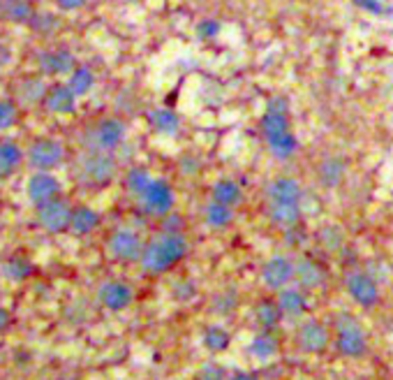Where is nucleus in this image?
<instances>
[{"instance_id": "nucleus-1", "label": "nucleus", "mask_w": 393, "mask_h": 380, "mask_svg": "<svg viewBox=\"0 0 393 380\" xmlns=\"http://www.w3.org/2000/svg\"><path fill=\"white\" fill-rule=\"evenodd\" d=\"M188 253V239L183 232H160L144 246L139 265L146 274H164L174 265H179Z\"/></svg>"}, {"instance_id": "nucleus-2", "label": "nucleus", "mask_w": 393, "mask_h": 380, "mask_svg": "<svg viewBox=\"0 0 393 380\" xmlns=\"http://www.w3.org/2000/svg\"><path fill=\"white\" fill-rule=\"evenodd\" d=\"M116 170L118 165L114 160V153L88 151L79 163V179L90 188H105L114 181Z\"/></svg>"}, {"instance_id": "nucleus-3", "label": "nucleus", "mask_w": 393, "mask_h": 380, "mask_svg": "<svg viewBox=\"0 0 393 380\" xmlns=\"http://www.w3.org/2000/svg\"><path fill=\"white\" fill-rule=\"evenodd\" d=\"M26 160L35 172H51L65 160V146L53 137H37L28 146Z\"/></svg>"}, {"instance_id": "nucleus-4", "label": "nucleus", "mask_w": 393, "mask_h": 380, "mask_svg": "<svg viewBox=\"0 0 393 380\" xmlns=\"http://www.w3.org/2000/svg\"><path fill=\"white\" fill-rule=\"evenodd\" d=\"M174 204H176L174 185L167 179H153L146 192L139 197V207L144 209V213L157 218H164L167 213H172Z\"/></svg>"}, {"instance_id": "nucleus-5", "label": "nucleus", "mask_w": 393, "mask_h": 380, "mask_svg": "<svg viewBox=\"0 0 393 380\" xmlns=\"http://www.w3.org/2000/svg\"><path fill=\"white\" fill-rule=\"evenodd\" d=\"M125 135H127V128L120 118H114V116L102 118L90 130V151L114 153L125 142Z\"/></svg>"}, {"instance_id": "nucleus-6", "label": "nucleus", "mask_w": 393, "mask_h": 380, "mask_svg": "<svg viewBox=\"0 0 393 380\" xmlns=\"http://www.w3.org/2000/svg\"><path fill=\"white\" fill-rule=\"evenodd\" d=\"M335 329H338V350L345 357H361L368 348L366 334H363L361 324L357 322V318L342 313L335 320Z\"/></svg>"}, {"instance_id": "nucleus-7", "label": "nucleus", "mask_w": 393, "mask_h": 380, "mask_svg": "<svg viewBox=\"0 0 393 380\" xmlns=\"http://www.w3.org/2000/svg\"><path fill=\"white\" fill-rule=\"evenodd\" d=\"M61 181L56 179L51 172H35L28 176L26 181V197L31 200V204L37 207H44L53 200L61 197Z\"/></svg>"}, {"instance_id": "nucleus-8", "label": "nucleus", "mask_w": 393, "mask_h": 380, "mask_svg": "<svg viewBox=\"0 0 393 380\" xmlns=\"http://www.w3.org/2000/svg\"><path fill=\"white\" fill-rule=\"evenodd\" d=\"M144 246H146L144 239L135 230H127V227H120L109 237V253L118 262H139L144 253Z\"/></svg>"}, {"instance_id": "nucleus-9", "label": "nucleus", "mask_w": 393, "mask_h": 380, "mask_svg": "<svg viewBox=\"0 0 393 380\" xmlns=\"http://www.w3.org/2000/svg\"><path fill=\"white\" fill-rule=\"evenodd\" d=\"M70 220H72V207L61 197L44 204V207H37V222L49 235H63V232H68Z\"/></svg>"}, {"instance_id": "nucleus-10", "label": "nucleus", "mask_w": 393, "mask_h": 380, "mask_svg": "<svg viewBox=\"0 0 393 380\" xmlns=\"http://www.w3.org/2000/svg\"><path fill=\"white\" fill-rule=\"evenodd\" d=\"M294 272H296V262H292L285 255H273L261 267V281H264L268 290L280 292L294 281Z\"/></svg>"}, {"instance_id": "nucleus-11", "label": "nucleus", "mask_w": 393, "mask_h": 380, "mask_svg": "<svg viewBox=\"0 0 393 380\" xmlns=\"http://www.w3.org/2000/svg\"><path fill=\"white\" fill-rule=\"evenodd\" d=\"M37 65L46 77H70L72 70L77 68V58L70 49L56 46V49H44L37 53Z\"/></svg>"}, {"instance_id": "nucleus-12", "label": "nucleus", "mask_w": 393, "mask_h": 380, "mask_svg": "<svg viewBox=\"0 0 393 380\" xmlns=\"http://www.w3.org/2000/svg\"><path fill=\"white\" fill-rule=\"evenodd\" d=\"M347 292L354 302L363 309H370V306H375L377 299H379V285L375 281V276H370L366 272H352L347 274Z\"/></svg>"}, {"instance_id": "nucleus-13", "label": "nucleus", "mask_w": 393, "mask_h": 380, "mask_svg": "<svg viewBox=\"0 0 393 380\" xmlns=\"http://www.w3.org/2000/svg\"><path fill=\"white\" fill-rule=\"evenodd\" d=\"M77 96H74V91L68 86V83H51L49 91H46L44 96V109L51 111L56 116H68L72 114L74 109H77Z\"/></svg>"}, {"instance_id": "nucleus-14", "label": "nucleus", "mask_w": 393, "mask_h": 380, "mask_svg": "<svg viewBox=\"0 0 393 380\" xmlns=\"http://www.w3.org/2000/svg\"><path fill=\"white\" fill-rule=\"evenodd\" d=\"M296 343L303 352H310V355H317V352H324L326 346H329V332L322 322L317 320H308L298 327L296 334Z\"/></svg>"}, {"instance_id": "nucleus-15", "label": "nucleus", "mask_w": 393, "mask_h": 380, "mask_svg": "<svg viewBox=\"0 0 393 380\" xmlns=\"http://www.w3.org/2000/svg\"><path fill=\"white\" fill-rule=\"evenodd\" d=\"M98 299L109 311H123L132 304V287L120 281H107L100 285Z\"/></svg>"}, {"instance_id": "nucleus-16", "label": "nucleus", "mask_w": 393, "mask_h": 380, "mask_svg": "<svg viewBox=\"0 0 393 380\" xmlns=\"http://www.w3.org/2000/svg\"><path fill=\"white\" fill-rule=\"evenodd\" d=\"M301 202H268V220L280 230H292L301 222Z\"/></svg>"}, {"instance_id": "nucleus-17", "label": "nucleus", "mask_w": 393, "mask_h": 380, "mask_svg": "<svg viewBox=\"0 0 393 380\" xmlns=\"http://www.w3.org/2000/svg\"><path fill=\"white\" fill-rule=\"evenodd\" d=\"M268 202H303V185L292 176H276L266 185Z\"/></svg>"}, {"instance_id": "nucleus-18", "label": "nucleus", "mask_w": 393, "mask_h": 380, "mask_svg": "<svg viewBox=\"0 0 393 380\" xmlns=\"http://www.w3.org/2000/svg\"><path fill=\"white\" fill-rule=\"evenodd\" d=\"M26 160V151L12 139H0V179H7Z\"/></svg>"}, {"instance_id": "nucleus-19", "label": "nucleus", "mask_w": 393, "mask_h": 380, "mask_svg": "<svg viewBox=\"0 0 393 380\" xmlns=\"http://www.w3.org/2000/svg\"><path fill=\"white\" fill-rule=\"evenodd\" d=\"M345 172H347V165H345L340 158H335V155L324 158V160L317 165V179H320V183L324 185L326 190L338 188V185L342 183V179H345Z\"/></svg>"}, {"instance_id": "nucleus-20", "label": "nucleus", "mask_w": 393, "mask_h": 380, "mask_svg": "<svg viewBox=\"0 0 393 380\" xmlns=\"http://www.w3.org/2000/svg\"><path fill=\"white\" fill-rule=\"evenodd\" d=\"M100 225V213L95 209L86 207V204H79V207L72 209V220H70V232L77 237H86L93 235Z\"/></svg>"}, {"instance_id": "nucleus-21", "label": "nucleus", "mask_w": 393, "mask_h": 380, "mask_svg": "<svg viewBox=\"0 0 393 380\" xmlns=\"http://www.w3.org/2000/svg\"><path fill=\"white\" fill-rule=\"evenodd\" d=\"M148 125H151L157 135L174 137L181 130V116L176 114L172 107H160L148 114Z\"/></svg>"}, {"instance_id": "nucleus-22", "label": "nucleus", "mask_w": 393, "mask_h": 380, "mask_svg": "<svg viewBox=\"0 0 393 380\" xmlns=\"http://www.w3.org/2000/svg\"><path fill=\"white\" fill-rule=\"evenodd\" d=\"M46 91H49V86L44 83V79L33 77V74L16 83V98L23 105H40V102H44Z\"/></svg>"}, {"instance_id": "nucleus-23", "label": "nucleus", "mask_w": 393, "mask_h": 380, "mask_svg": "<svg viewBox=\"0 0 393 380\" xmlns=\"http://www.w3.org/2000/svg\"><path fill=\"white\" fill-rule=\"evenodd\" d=\"M211 200L224 204V207H239L243 200V188L241 183H236L234 179H220L213 183L211 188Z\"/></svg>"}, {"instance_id": "nucleus-24", "label": "nucleus", "mask_w": 393, "mask_h": 380, "mask_svg": "<svg viewBox=\"0 0 393 380\" xmlns=\"http://www.w3.org/2000/svg\"><path fill=\"white\" fill-rule=\"evenodd\" d=\"M266 146L276 160L285 163V160H292V158L298 153V137L289 130V133H283L273 139H266Z\"/></svg>"}, {"instance_id": "nucleus-25", "label": "nucleus", "mask_w": 393, "mask_h": 380, "mask_svg": "<svg viewBox=\"0 0 393 380\" xmlns=\"http://www.w3.org/2000/svg\"><path fill=\"white\" fill-rule=\"evenodd\" d=\"M204 220L211 230H227L234 222V209L211 200L204 204Z\"/></svg>"}, {"instance_id": "nucleus-26", "label": "nucleus", "mask_w": 393, "mask_h": 380, "mask_svg": "<svg viewBox=\"0 0 393 380\" xmlns=\"http://www.w3.org/2000/svg\"><path fill=\"white\" fill-rule=\"evenodd\" d=\"M294 281L301 287H305V290H313V287L324 283V272H322V267L315 262V260H298L296 272H294Z\"/></svg>"}, {"instance_id": "nucleus-27", "label": "nucleus", "mask_w": 393, "mask_h": 380, "mask_svg": "<svg viewBox=\"0 0 393 380\" xmlns=\"http://www.w3.org/2000/svg\"><path fill=\"white\" fill-rule=\"evenodd\" d=\"M278 306L283 315H289V318H301L308 309V302H305V294L298 292V290H292V287H285V290H280L278 294Z\"/></svg>"}, {"instance_id": "nucleus-28", "label": "nucleus", "mask_w": 393, "mask_h": 380, "mask_svg": "<svg viewBox=\"0 0 393 380\" xmlns=\"http://www.w3.org/2000/svg\"><path fill=\"white\" fill-rule=\"evenodd\" d=\"M259 130L264 139H273L283 133H289L292 130V123H289V114H276V111H264L259 118Z\"/></svg>"}, {"instance_id": "nucleus-29", "label": "nucleus", "mask_w": 393, "mask_h": 380, "mask_svg": "<svg viewBox=\"0 0 393 380\" xmlns=\"http://www.w3.org/2000/svg\"><path fill=\"white\" fill-rule=\"evenodd\" d=\"M68 86L74 91V96L81 98V96H88L95 86V72H93L88 65H77L72 70V74L68 77Z\"/></svg>"}, {"instance_id": "nucleus-30", "label": "nucleus", "mask_w": 393, "mask_h": 380, "mask_svg": "<svg viewBox=\"0 0 393 380\" xmlns=\"http://www.w3.org/2000/svg\"><path fill=\"white\" fill-rule=\"evenodd\" d=\"M3 16L12 24H31L35 16V7L31 0H5Z\"/></svg>"}, {"instance_id": "nucleus-31", "label": "nucleus", "mask_w": 393, "mask_h": 380, "mask_svg": "<svg viewBox=\"0 0 393 380\" xmlns=\"http://www.w3.org/2000/svg\"><path fill=\"white\" fill-rule=\"evenodd\" d=\"M151 181H153V176L148 174V170H144V167H130L125 174V190L132 192L139 200L146 192L148 185H151Z\"/></svg>"}, {"instance_id": "nucleus-32", "label": "nucleus", "mask_w": 393, "mask_h": 380, "mask_svg": "<svg viewBox=\"0 0 393 380\" xmlns=\"http://www.w3.org/2000/svg\"><path fill=\"white\" fill-rule=\"evenodd\" d=\"M229 332L220 327V324H213V327H206L204 329V346L206 350H211V352H224L229 348Z\"/></svg>"}, {"instance_id": "nucleus-33", "label": "nucleus", "mask_w": 393, "mask_h": 380, "mask_svg": "<svg viewBox=\"0 0 393 380\" xmlns=\"http://www.w3.org/2000/svg\"><path fill=\"white\" fill-rule=\"evenodd\" d=\"M280 315H283V311H280L278 302H261L257 306V322L264 329H273L280 322Z\"/></svg>"}, {"instance_id": "nucleus-34", "label": "nucleus", "mask_w": 393, "mask_h": 380, "mask_svg": "<svg viewBox=\"0 0 393 380\" xmlns=\"http://www.w3.org/2000/svg\"><path fill=\"white\" fill-rule=\"evenodd\" d=\"M250 352L257 359H268L278 352V341L271 337V334H259V337H255V341L250 343Z\"/></svg>"}, {"instance_id": "nucleus-35", "label": "nucleus", "mask_w": 393, "mask_h": 380, "mask_svg": "<svg viewBox=\"0 0 393 380\" xmlns=\"http://www.w3.org/2000/svg\"><path fill=\"white\" fill-rule=\"evenodd\" d=\"M3 272H5L7 278H12V281H23V278H28L33 274V265L23 257H12V260H7L5 262Z\"/></svg>"}, {"instance_id": "nucleus-36", "label": "nucleus", "mask_w": 393, "mask_h": 380, "mask_svg": "<svg viewBox=\"0 0 393 380\" xmlns=\"http://www.w3.org/2000/svg\"><path fill=\"white\" fill-rule=\"evenodd\" d=\"M19 120V107L14 100L0 98V130L14 128Z\"/></svg>"}, {"instance_id": "nucleus-37", "label": "nucleus", "mask_w": 393, "mask_h": 380, "mask_svg": "<svg viewBox=\"0 0 393 380\" xmlns=\"http://www.w3.org/2000/svg\"><path fill=\"white\" fill-rule=\"evenodd\" d=\"M33 28L35 33L40 35H49L56 31V26H58V21H56L53 14H46V12H35V16L31 19V24H28Z\"/></svg>"}, {"instance_id": "nucleus-38", "label": "nucleus", "mask_w": 393, "mask_h": 380, "mask_svg": "<svg viewBox=\"0 0 393 380\" xmlns=\"http://www.w3.org/2000/svg\"><path fill=\"white\" fill-rule=\"evenodd\" d=\"M320 241H322V246H324V248L335 250V248H340V246H342V232L329 222V225H324V227L320 230Z\"/></svg>"}, {"instance_id": "nucleus-39", "label": "nucleus", "mask_w": 393, "mask_h": 380, "mask_svg": "<svg viewBox=\"0 0 393 380\" xmlns=\"http://www.w3.org/2000/svg\"><path fill=\"white\" fill-rule=\"evenodd\" d=\"M220 31H222V26H220V21H215V19H201L199 24H197V37L199 40H215V37L220 35Z\"/></svg>"}, {"instance_id": "nucleus-40", "label": "nucleus", "mask_w": 393, "mask_h": 380, "mask_svg": "<svg viewBox=\"0 0 393 380\" xmlns=\"http://www.w3.org/2000/svg\"><path fill=\"white\" fill-rule=\"evenodd\" d=\"M197 380H227V371L220 364H204L197 374Z\"/></svg>"}, {"instance_id": "nucleus-41", "label": "nucleus", "mask_w": 393, "mask_h": 380, "mask_svg": "<svg viewBox=\"0 0 393 380\" xmlns=\"http://www.w3.org/2000/svg\"><path fill=\"white\" fill-rule=\"evenodd\" d=\"M289 109H292V105H289L287 96H273V98H268V102H266V111H276V114H289Z\"/></svg>"}, {"instance_id": "nucleus-42", "label": "nucleus", "mask_w": 393, "mask_h": 380, "mask_svg": "<svg viewBox=\"0 0 393 380\" xmlns=\"http://www.w3.org/2000/svg\"><path fill=\"white\" fill-rule=\"evenodd\" d=\"M352 3L368 14H375V16L384 14V3H382V0H352Z\"/></svg>"}, {"instance_id": "nucleus-43", "label": "nucleus", "mask_w": 393, "mask_h": 380, "mask_svg": "<svg viewBox=\"0 0 393 380\" xmlns=\"http://www.w3.org/2000/svg\"><path fill=\"white\" fill-rule=\"evenodd\" d=\"M174 294H176V299H179V302H190L192 297L197 294V287H194L192 281H183V283L176 285Z\"/></svg>"}, {"instance_id": "nucleus-44", "label": "nucleus", "mask_w": 393, "mask_h": 380, "mask_svg": "<svg viewBox=\"0 0 393 380\" xmlns=\"http://www.w3.org/2000/svg\"><path fill=\"white\" fill-rule=\"evenodd\" d=\"M53 3L61 12H77V9H81L88 0H53Z\"/></svg>"}, {"instance_id": "nucleus-45", "label": "nucleus", "mask_w": 393, "mask_h": 380, "mask_svg": "<svg viewBox=\"0 0 393 380\" xmlns=\"http://www.w3.org/2000/svg\"><path fill=\"white\" fill-rule=\"evenodd\" d=\"M162 232H181V218L167 213L164 220H162Z\"/></svg>"}, {"instance_id": "nucleus-46", "label": "nucleus", "mask_w": 393, "mask_h": 380, "mask_svg": "<svg viewBox=\"0 0 393 380\" xmlns=\"http://www.w3.org/2000/svg\"><path fill=\"white\" fill-rule=\"evenodd\" d=\"M9 61H12V49H9L7 44H3V42H0V70H3V68H7V65H9Z\"/></svg>"}, {"instance_id": "nucleus-47", "label": "nucleus", "mask_w": 393, "mask_h": 380, "mask_svg": "<svg viewBox=\"0 0 393 380\" xmlns=\"http://www.w3.org/2000/svg\"><path fill=\"white\" fill-rule=\"evenodd\" d=\"M9 322H12V318H9V313L5 309H0V332L9 327Z\"/></svg>"}, {"instance_id": "nucleus-48", "label": "nucleus", "mask_w": 393, "mask_h": 380, "mask_svg": "<svg viewBox=\"0 0 393 380\" xmlns=\"http://www.w3.org/2000/svg\"><path fill=\"white\" fill-rule=\"evenodd\" d=\"M229 380H259L255 374H248V371H239V374H234Z\"/></svg>"}, {"instance_id": "nucleus-49", "label": "nucleus", "mask_w": 393, "mask_h": 380, "mask_svg": "<svg viewBox=\"0 0 393 380\" xmlns=\"http://www.w3.org/2000/svg\"><path fill=\"white\" fill-rule=\"evenodd\" d=\"M3 7H5V0H0V14H3Z\"/></svg>"}, {"instance_id": "nucleus-50", "label": "nucleus", "mask_w": 393, "mask_h": 380, "mask_svg": "<svg viewBox=\"0 0 393 380\" xmlns=\"http://www.w3.org/2000/svg\"><path fill=\"white\" fill-rule=\"evenodd\" d=\"M391 120H393V111H391Z\"/></svg>"}]
</instances>
